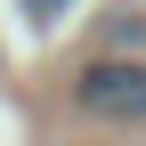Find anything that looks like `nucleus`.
<instances>
[{"label": "nucleus", "mask_w": 146, "mask_h": 146, "mask_svg": "<svg viewBox=\"0 0 146 146\" xmlns=\"http://www.w3.org/2000/svg\"><path fill=\"white\" fill-rule=\"evenodd\" d=\"M73 106L98 122H146V57H89L73 73Z\"/></svg>", "instance_id": "obj_1"}, {"label": "nucleus", "mask_w": 146, "mask_h": 146, "mask_svg": "<svg viewBox=\"0 0 146 146\" xmlns=\"http://www.w3.org/2000/svg\"><path fill=\"white\" fill-rule=\"evenodd\" d=\"M106 57H146V25L114 16V25H106Z\"/></svg>", "instance_id": "obj_2"}, {"label": "nucleus", "mask_w": 146, "mask_h": 146, "mask_svg": "<svg viewBox=\"0 0 146 146\" xmlns=\"http://www.w3.org/2000/svg\"><path fill=\"white\" fill-rule=\"evenodd\" d=\"M16 8H25V16H33V25H57V16L73 8V0H16Z\"/></svg>", "instance_id": "obj_3"}]
</instances>
